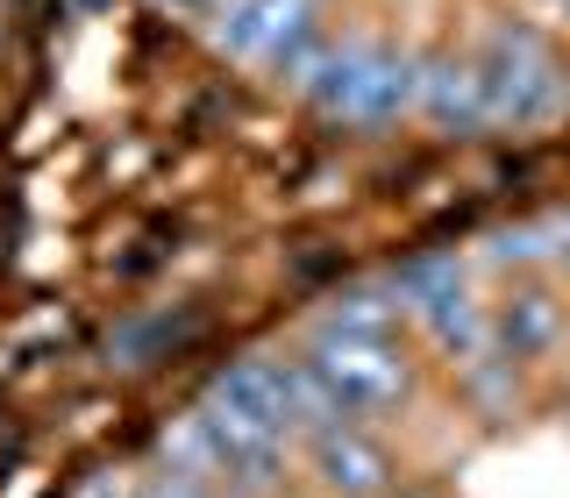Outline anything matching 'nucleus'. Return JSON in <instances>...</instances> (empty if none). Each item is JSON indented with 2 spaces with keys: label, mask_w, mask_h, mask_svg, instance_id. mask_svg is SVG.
I'll return each mask as SVG.
<instances>
[{
  "label": "nucleus",
  "mask_w": 570,
  "mask_h": 498,
  "mask_svg": "<svg viewBox=\"0 0 570 498\" xmlns=\"http://www.w3.org/2000/svg\"><path fill=\"white\" fill-rule=\"evenodd\" d=\"M307 100L343 129H400L421 107V58L414 50L371 43V36H350V43H328L321 71L307 79Z\"/></svg>",
  "instance_id": "f257e3e1"
},
{
  "label": "nucleus",
  "mask_w": 570,
  "mask_h": 498,
  "mask_svg": "<svg viewBox=\"0 0 570 498\" xmlns=\"http://www.w3.org/2000/svg\"><path fill=\"white\" fill-rule=\"evenodd\" d=\"M478 79H485L492 129H549L570 107V71L534 22H492L478 43Z\"/></svg>",
  "instance_id": "f03ea898"
},
{
  "label": "nucleus",
  "mask_w": 570,
  "mask_h": 498,
  "mask_svg": "<svg viewBox=\"0 0 570 498\" xmlns=\"http://www.w3.org/2000/svg\"><path fill=\"white\" fill-rule=\"evenodd\" d=\"M392 292H400L406 320H414L442 356H485L492 349V313L478 307L471 271H463L456 249H428V257H414L400 278H392Z\"/></svg>",
  "instance_id": "7ed1b4c3"
},
{
  "label": "nucleus",
  "mask_w": 570,
  "mask_h": 498,
  "mask_svg": "<svg viewBox=\"0 0 570 498\" xmlns=\"http://www.w3.org/2000/svg\"><path fill=\"white\" fill-rule=\"evenodd\" d=\"M307 363L321 370V385L335 391V406L350 420L400 414L414 399V363H406L400 342H335V335H314Z\"/></svg>",
  "instance_id": "20e7f679"
},
{
  "label": "nucleus",
  "mask_w": 570,
  "mask_h": 498,
  "mask_svg": "<svg viewBox=\"0 0 570 498\" xmlns=\"http://www.w3.org/2000/svg\"><path fill=\"white\" fill-rule=\"evenodd\" d=\"M314 22H321V0H228V8L214 14V43H222L228 58L272 71L278 50L299 43Z\"/></svg>",
  "instance_id": "39448f33"
},
{
  "label": "nucleus",
  "mask_w": 570,
  "mask_h": 498,
  "mask_svg": "<svg viewBox=\"0 0 570 498\" xmlns=\"http://www.w3.org/2000/svg\"><path fill=\"white\" fill-rule=\"evenodd\" d=\"M307 462H314L321 491H335V498H385L392 491V456L379 435H364V420L321 427L307 441Z\"/></svg>",
  "instance_id": "423d86ee"
},
{
  "label": "nucleus",
  "mask_w": 570,
  "mask_h": 498,
  "mask_svg": "<svg viewBox=\"0 0 570 498\" xmlns=\"http://www.w3.org/2000/svg\"><path fill=\"white\" fill-rule=\"evenodd\" d=\"M414 114L428 121V129H442V136H478V129H492L478 58H456V50L421 58V107H414Z\"/></svg>",
  "instance_id": "0eeeda50"
},
{
  "label": "nucleus",
  "mask_w": 570,
  "mask_h": 498,
  "mask_svg": "<svg viewBox=\"0 0 570 498\" xmlns=\"http://www.w3.org/2000/svg\"><path fill=\"white\" fill-rule=\"evenodd\" d=\"M400 320H406V307L392 285H350V292H335L314 313V335H335V342H400Z\"/></svg>",
  "instance_id": "6e6552de"
},
{
  "label": "nucleus",
  "mask_w": 570,
  "mask_h": 498,
  "mask_svg": "<svg viewBox=\"0 0 570 498\" xmlns=\"http://www.w3.org/2000/svg\"><path fill=\"white\" fill-rule=\"evenodd\" d=\"M563 335V307L549 292H513L507 307L492 313V342L507 363H528V356H542L549 342Z\"/></svg>",
  "instance_id": "1a4fd4ad"
},
{
  "label": "nucleus",
  "mask_w": 570,
  "mask_h": 498,
  "mask_svg": "<svg viewBox=\"0 0 570 498\" xmlns=\"http://www.w3.org/2000/svg\"><path fill=\"white\" fill-rule=\"evenodd\" d=\"M485 257L492 263H542V257H557V228H549V221L499 228V236H485Z\"/></svg>",
  "instance_id": "9d476101"
},
{
  "label": "nucleus",
  "mask_w": 570,
  "mask_h": 498,
  "mask_svg": "<svg viewBox=\"0 0 570 498\" xmlns=\"http://www.w3.org/2000/svg\"><path fill=\"white\" fill-rule=\"evenodd\" d=\"M150 498H228V491H222V485H207V477H186V470H171V462H165V470L150 477Z\"/></svg>",
  "instance_id": "9b49d317"
},
{
  "label": "nucleus",
  "mask_w": 570,
  "mask_h": 498,
  "mask_svg": "<svg viewBox=\"0 0 570 498\" xmlns=\"http://www.w3.org/2000/svg\"><path fill=\"white\" fill-rule=\"evenodd\" d=\"M549 228H557V257L570 263V213H563V221H549Z\"/></svg>",
  "instance_id": "f8f14e48"
},
{
  "label": "nucleus",
  "mask_w": 570,
  "mask_h": 498,
  "mask_svg": "<svg viewBox=\"0 0 570 498\" xmlns=\"http://www.w3.org/2000/svg\"><path fill=\"white\" fill-rule=\"evenodd\" d=\"M392 498H450V491H435V485H406V491H392Z\"/></svg>",
  "instance_id": "ddd939ff"
},
{
  "label": "nucleus",
  "mask_w": 570,
  "mask_h": 498,
  "mask_svg": "<svg viewBox=\"0 0 570 498\" xmlns=\"http://www.w3.org/2000/svg\"><path fill=\"white\" fill-rule=\"evenodd\" d=\"M165 8H186V14H200V8H222V0H165Z\"/></svg>",
  "instance_id": "4468645a"
},
{
  "label": "nucleus",
  "mask_w": 570,
  "mask_h": 498,
  "mask_svg": "<svg viewBox=\"0 0 570 498\" xmlns=\"http://www.w3.org/2000/svg\"><path fill=\"white\" fill-rule=\"evenodd\" d=\"M549 8H557V14H563V22H570V0H549Z\"/></svg>",
  "instance_id": "2eb2a0df"
}]
</instances>
